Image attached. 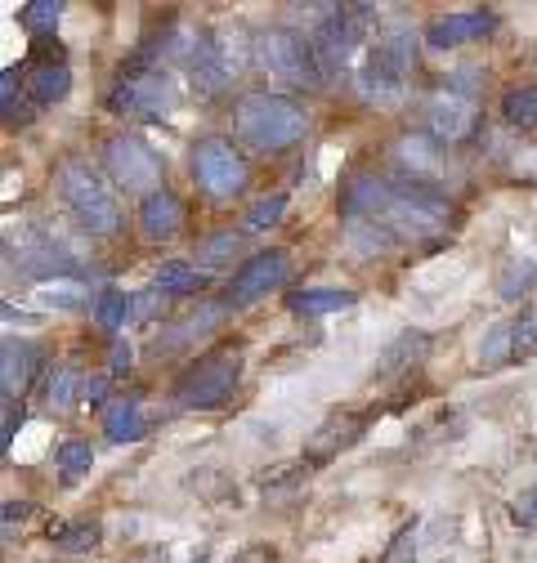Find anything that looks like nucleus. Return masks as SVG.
Returning a JSON list of instances; mask_svg holds the SVG:
<instances>
[{
	"label": "nucleus",
	"mask_w": 537,
	"mask_h": 563,
	"mask_svg": "<svg viewBox=\"0 0 537 563\" xmlns=\"http://www.w3.org/2000/svg\"><path fill=\"white\" fill-rule=\"evenodd\" d=\"M238 139L255 153H283L292 144H300L309 117L296 99L287 95H246L238 99Z\"/></svg>",
	"instance_id": "nucleus-1"
},
{
	"label": "nucleus",
	"mask_w": 537,
	"mask_h": 563,
	"mask_svg": "<svg viewBox=\"0 0 537 563\" xmlns=\"http://www.w3.org/2000/svg\"><path fill=\"white\" fill-rule=\"evenodd\" d=\"M417 54H421V41L413 32L403 27L385 32L376 45H368V58L359 67V90L376 103H394L417 73Z\"/></svg>",
	"instance_id": "nucleus-2"
},
{
	"label": "nucleus",
	"mask_w": 537,
	"mask_h": 563,
	"mask_svg": "<svg viewBox=\"0 0 537 563\" xmlns=\"http://www.w3.org/2000/svg\"><path fill=\"white\" fill-rule=\"evenodd\" d=\"M54 184H58L63 201L77 210V220H81L86 233H95V238H112V233H117V224H121V206H117V197L103 188V179L95 175L90 162H81V157L58 162Z\"/></svg>",
	"instance_id": "nucleus-3"
},
{
	"label": "nucleus",
	"mask_w": 537,
	"mask_h": 563,
	"mask_svg": "<svg viewBox=\"0 0 537 563\" xmlns=\"http://www.w3.org/2000/svg\"><path fill=\"white\" fill-rule=\"evenodd\" d=\"M242 380V349L238 344H220L211 354H201L175 385V402L184 411H216L233 398Z\"/></svg>",
	"instance_id": "nucleus-4"
},
{
	"label": "nucleus",
	"mask_w": 537,
	"mask_h": 563,
	"mask_svg": "<svg viewBox=\"0 0 537 563\" xmlns=\"http://www.w3.org/2000/svg\"><path fill=\"white\" fill-rule=\"evenodd\" d=\"M251 58L260 63V73H268L274 81L292 86V90H314L322 86V67H318V54H314V41L287 32V27H274V32H260L251 41Z\"/></svg>",
	"instance_id": "nucleus-5"
},
{
	"label": "nucleus",
	"mask_w": 537,
	"mask_h": 563,
	"mask_svg": "<svg viewBox=\"0 0 537 563\" xmlns=\"http://www.w3.org/2000/svg\"><path fill=\"white\" fill-rule=\"evenodd\" d=\"M108 108L117 117L134 121H171L179 108V86L166 67H149V73H121V81L108 95Z\"/></svg>",
	"instance_id": "nucleus-6"
},
{
	"label": "nucleus",
	"mask_w": 537,
	"mask_h": 563,
	"mask_svg": "<svg viewBox=\"0 0 537 563\" xmlns=\"http://www.w3.org/2000/svg\"><path fill=\"white\" fill-rule=\"evenodd\" d=\"M368 23H372V5H327L322 23L314 32V54H318V67H322V81L341 77L350 67Z\"/></svg>",
	"instance_id": "nucleus-7"
},
{
	"label": "nucleus",
	"mask_w": 537,
	"mask_h": 563,
	"mask_svg": "<svg viewBox=\"0 0 537 563\" xmlns=\"http://www.w3.org/2000/svg\"><path fill=\"white\" fill-rule=\"evenodd\" d=\"M103 162L112 170V179L125 188V192H162V157L134 134H112L103 144Z\"/></svg>",
	"instance_id": "nucleus-8"
},
{
	"label": "nucleus",
	"mask_w": 537,
	"mask_h": 563,
	"mask_svg": "<svg viewBox=\"0 0 537 563\" xmlns=\"http://www.w3.org/2000/svg\"><path fill=\"white\" fill-rule=\"evenodd\" d=\"M246 157L229 144V139H201L193 148V179L211 197H238L246 188Z\"/></svg>",
	"instance_id": "nucleus-9"
},
{
	"label": "nucleus",
	"mask_w": 537,
	"mask_h": 563,
	"mask_svg": "<svg viewBox=\"0 0 537 563\" xmlns=\"http://www.w3.org/2000/svg\"><path fill=\"white\" fill-rule=\"evenodd\" d=\"M287 273H292L287 251H260V255H251V260L233 273L229 300H233V305H251V300H260V296H268V291H278L283 282H287Z\"/></svg>",
	"instance_id": "nucleus-10"
},
{
	"label": "nucleus",
	"mask_w": 537,
	"mask_h": 563,
	"mask_svg": "<svg viewBox=\"0 0 537 563\" xmlns=\"http://www.w3.org/2000/svg\"><path fill=\"white\" fill-rule=\"evenodd\" d=\"M426 130L435 139H443V144H457V139H465L470 130H475V103H470L465 90H443L426 103Z\"/></svg>",
	"instance_id": "nucleus-11"
},
{
	"label": "nucleus",
	"mask_w": 537,
	"mask_h": 563,
	"mask_svg": "<svg viewBox=\"0 0 537 563\" xmlns=\"http://www.w3.org/2000/svg\"><path fill=\"white\" fill-rule=\"evenodd\" d=\"M363 430H368V416H363V411H331L322 426L314 430V439H309V461H314V465L331 461L336 452L354 448V443L363 439Z\"/></svg>",
	"instance_id": "nucleus-12"
},
{
	"label": "nucleus",
	"mask_w": 537,
	"mask_h": 563,
	"mask_svg": "<svg viewBox=\"0 0 537 563\" xmlns=\"http://www.w3.org/2000/svg\"><path fill=\"white\" fill-rule=\"evenodd\" d=\"M497 27V19L489 10H465V14H448V19H435L426 27V45L430 49H457V45H470Z\"/></svg>",
	"instance_id": "nucleus-13"
},
{
	"label": "nucleus",
	"mask_w": 537,
	"mask_h": 563,
	"mask_svg": "<svg viewBox=\"0 0 537 563\" xmlns=\"http://www.w3.org/2000/svg\"><path fill=\"white\" fill-rule=\"evenodd\" d=\"M184 73H188L197 99H216V95H224V86H229V77H233L229 67H224V58H220V49H216L211 36H201V41L193 45V54H188V63H184Z\"/></svg>",
	"instance_id": "nucleus-14"
},
{
	"label": "nucleus",
	"mask_w": 537,
	"mask_h": 563,
	"mask_svg": "<svg viewBox=\"0 0 537 563\" xmlns=\"http://www.w3.org/2000/svg\"><path fill=\"white\" fill-rule=\"evenodd\" d=\"M430 349H435V335H430V331H417V327L398 331V335L381 349V358H376V376H381V380H390V376L408 372V367H421V363L430 358Z\"/></svg>",
	"instance_id": "nucleus-15"
},
{
	"label": "nucleus",
	"mask_w": 537,
	"mask_h": 563,
	"mask_svg": "<svg viewBox=\"0 0 537 563\" xmlns=\"http://www.w3.org/2000/svg\"><path fill=\"white\" fill-rule=\"evenodd\" d=\"M23 73V90L32 99V108H50V103H63L67 90H73V73L58 63V58H36L28 67H19Z\"/></svg>",
	"instance_id": "nucleus-16"
},
{
	"label": "nucleus",
	"mask_w": 537,
	"mask_h": 563,
	"mask_svg": "<svg viewBox=\"0 0 537 563\" xmlns=\"http://www.w3.org/2000/svg\"><path fill=\"white\" fill-rule=\"evenodd\" d=\"M179 224H184V206H179L175 192L162 188V192L144 197V206H140V233L149 242H171L179 233Z\"/></svg>",
	"instance_id": "nucleus-17"
},
{
	"label": "nucleus",
	"mask_w": 537,
	"mask_h": 563,
	"mask_svg": "<svg viewBox=\"0 0 537 563\" xmlns=\"http://www.w3.org/2000/svg\"><path fill=\"white\" fill-rule=\"evenodd\" d=\"M36 363H41V349L32 340H14L6 335V372H0V385H6V398H23L32 376H36Z\"/></svg>",
	"instance_id": "nucleus-18"
},
{
	"label": "nucleus",
	"mask_w": 537,
	"mask_h": 563,
	"mask_svg": "<svg viewBox=\"0 0 537 563\" xmlns=\"http://www.w3.org/2000/svg\"><path fill=\"white\" fill-rule=\"evenodd\" d=\"M103 434L112 443H140L144 439V402L140 398H112L103 411Z\"/></svg>",
	"instance_id": "nucleus-19"
},
{
	"label": "nucleus",
	"mask_w": 537,
	"mask_h": 563,
	"mask_svg": "<svg viewBox=\"0 0 537 563\" xmlns=\"http://www.w3.org/2000/svg\"><path fill=\"white\" fill-rule=\"evenodd\" d=\"M359 296L354 291H341V287H314V291H296V296H287V309L296 313V318H322V313H341V309H350Z\"/></svg>",
	"instance_id": "nucleus-20"
},
{
	"label": "nucleus",
	"mask_w": 537,
	"mask_h": 563,
	"mask_svg": "<svg viewBox=\"0 0 537 563\" xmlns=\"http://www.w3.org/2000/svg\"><path fill=\"white\" fill-rule=\"evenodd\" d=\"M493 287H497V296H502V300H519V296L537 291V260H528V255L506 260Z\"/></svg>",
	"instance_id": "nucleus-21"
},
{
	"label": "nucleus",
	"mask_w": 537,
	"mask_h": 563,
	"mask_svg": "<svg viewBox=\"0 0 537 563\" xmlns=\"http://www.w3.org/2000/svg\"><path fill=\"white\" fill-rule=\"evenodd\" d=\"M201 287H207V277H201L193 264H184V260H171V264H162L153 273V291H162V296H193Z\"/></svg>",
	"instance_id": "nucleus-22"
},
{
	"label": "nucleus",
	"mask_w": 537,
	"mask_h": 563,
	"mask_svg": "<svg viewBox=\"0 0 537 563\" xmlns=\"http://www.w3.org/2000/svg\"><path fill=\"white\" fill-rule=\"evenodd\" d=\"M309 470H314V461H309V456H300V461H278V465H264V470L255 474V487L264 492V497H274V492L300 487V483L309 478Z\"/></svg>",
	"instance_id": "nucleus-23"
},
{
	"label": "nucleus",
	"mask_w": 537,
	"mask_h": 563,
	"mask_svg": "<svg viewBox=\"0 0 537 563\" xmlns=\"http://www.w3.org/2000/svg\"><path fill=\"white\" fill-rule=\"evenodd\" d=\"M99 523H50V541L58 545V550H67V554H86V550H95L99 545Z\"/></svg>",
	"instance_id": "nucleus-24"
},
{
	"label": "nucleus",
	"mask_w": 537,
	"mask_h": 563,
	"mask_svg": "<svg viewBox=\"0 0 537 563\" xmlns=\"http://www.w3.org/2000/svg\"><path fill=\"white\" fill-rule=\"evenodd\" d=\"M54 461H58V474H63L67 483H77L81 474H90V465H95V448H90L86 439H63L58 452H54Z\"/></svg>",
	"instance_id": "nucleus-25"
},
{
	"label": "nucleus",
	"mask_w": 537,
	"mask_h": 563,
	"mask_svg": "<svg viewBox=\"0 0 537 563\" xmlns=\"http://www.w3.org/2000/svg\"><path fill=\"white\" fill-rule=\"evenodd\" d=\"M502 117L519 130H537V86H515L502 99Z\"/></svg>",
	"instance_id": "nucleus-26"
},
{
	"label": "nucleus",
	"mask_w": 537,
	"mask_h": 563,
	"mask_svg": "<svg viewBox=\"0 0 537 563\" xmlns=\"http://www.w3.org/2000/svg\"><path fill=\"white\" fill-rule=\"evenodd\" d=\"M283 210H287V192H268L260 201L246 206V216H242V229L246 233H264V229H274L283 220Z\"/></svg>",
	"instance_id": "nucleus-27"
},
{
	"label": "nucleus",
	"mask_w": 537,
	"mask_h": 563,
	"mask_svg": "<svg viewBox=\"0 0 537 563\" xmlns=\"http://www.w3.org/2000/svg\"><path fill=\"white\" fill-rule=\"evenodd\" d=\"M537 358V309H524L511 322V363H528Z\"/></svg>",
	"instance_id": "nucleus-28"
},
{
	"label": "nucleus",
	"mask_w": 537,
	"mask_h": 563,
	"mask_svg": "<svg viewBox=\"0 0 537 563\" xmlns=\"http://www.w3.org/2000/svg\"><path fill=\"white\" fill-rule=\"evenodd\" d=\"M81 385H86V376L77 372V363H63V367H54V380H50V407H73L77 402V394H81Z\"/></svg>",
	"instance_id": "nucleus-29"
},
{
	"label": "nucleus",
	"mask_w": 537,
	"mask_h": 563,
	"mask_svg": "<svg viewBox=\"0 0 537 563\" xmlns=\"http://www.w3.org/2000/svg\"><path fill=\"white\" fill-rule=\"evenodd\" d=\"M36 300L50 305V309H77L86 300V287H81V282L54 277V282H41V287H36Z\"/></svg>",
	"instance_id": "nucleus-30"
},
{
	"label": "nucleus",
	"mask_w": 537,
	"mask_h": 563,
	"mask_svg": "<svg viewBox=\"0 0 537 563\" xmlns=\"http://www.w3.org/2000/svg\"><path fill=\"white\" fill-rule=\"evenodd\" d=\"M130 305H134V296H125V291H103V296L95 300V322H99L103 331H121L125 318H130Z\"/></svg>",
	"instance_id": "nucleus-31"
},
{
	"label": "nucleus",
	"mask_w": 537,
	"mask_h": 563,
	"mask_svg": "<svg viewBox=\"0 0 537 563\" xmlns=\"http://www.w3.org/2000/svg\"><path fill=\"white\" fill-rule=\"evenodd\" d=\"M63 10H67V5H58V0H32V5L19 10V23H23L32 36H41V32H54V27H58Z\"/></svg>",
	"instance_id": "nucleus-32"
},
{
	"label": "nucleus",
	"mask_w": 537,
	"mask_h": 563,
	"mask_svg": "<svg viewBox=\"0 0 537 563\" xmlns=\"http://www.w3.org/2000/svg\"><path fill=\"white\" fill-rule=\"evenodd\" d=\"M233 255H238V233H220V238H211V242L197 246V260H201V264H229Z\"/></svg>",
	"instance_id": "nucleus-33"
},
{
	"label": "nucleus",
	"mask_w": 537,
	"mask_h": 563,
	"mask_svg": "<svg viewBox=\"0 0 537 563\" xmlns=\"http://www.w3.org/2000/svg\"><path fill=\"white\" fill-rule=\"evenodd\" d=\"M480 363H484V367L511 363V322L493 327V335H489V344H484V354H480Z\"/></svg>",
	"instance_id": "nucleus-34"
},
{
	"label": "nucleus",
	"mask_w": 537,
	"mask_h": 563,
	"mask_svg": "<svg viewBox=\"0 0 537 563\" xmlns=\"http://www.w3.org/2000/svg\"><path fill=\"white\" fill-rule=\"evenodd\" d=\"M130 367H134L130 340L125 335H112V344H108V376H130Z\"/></svg>",
	"instance_id": "nucleus-35"
},
{
	"label": "nucleus",
	"mask_w": 537,
	"mask_h": 563,
	"mask_svg": "<svg viewBox=\"0 0 537 563\" xmlns=\"http://www.w3.org/2000/svg\"><path fill=\"white\" fill-rule=\"evenodd\" d=\"M413 537H417V523H403V528H398V537H394V541H390V550H385V563H413V559H417Z\"/></svg>",
	"instance_id": "nucleus-36"
},
{
	"label": "nucleus",
	"mask_w": 537,
	"mask_h": 563,
	"mask_svg": "<svg viewBox=\"0 0 537 563\" xmlns=\"http://www.w3.org/2000/svg\"><path fill=\"white\" fill-rule=\"evenodd\" d=\"M511 519H515L519 528H537V487L519 492V497L511 501Z\"/></svg>",
	"instance_id": "nucleus-37"
},
{
	"label": "nucleus",
	"mask_w": 537,
	"mask_h": 563,
	"mask_svg": "<svg viewBox=\"0 0 537 563\" xmlns=\"http://www.w3.org/2000/svg\"><path fill=\"white\" fill-rule=\"evenodd\" d=\"M19 426H23V407L19 402H6V430H0V434H6V439H0V448H6V452L14 448V430Z\"/></svg>",
	"instance_id": "nucleus-38"
},
{
	"label": "nucleus",
	"mask_w": 537,
	"mask_h": 563,
	"mask_svg": "<svg viewBox=\"0 0 537 563\" xmlns=\"http://www.w3.org/2000/svg\"><path fill=\"white\" fill-rule=\"evenodd\" d=\"M32 501H6V537H14V523H23V519H32Z\"/></svg>",
	"instance_id": "nucleus-39"
},
{
	"label": "nucleus",
	"mask_w": 537,
	"mask_h": 563,
	"mask_svg": "<svg viewBox=\"0 0 537 563\" xmlns=\"http://www.w3.org/2000/svg\"><path fill=\"white\" fill-rule=\"evenodd\" d=\"M233 563H278V554H274V545H246L233 554Z\"/></svg>",
	"instance_id": "nucleus-40"
},
{
	"label": "nucleus",
	"mask_w": 537,
	"mask_h": 563,
	"mask_svg": "<svg viewBox=\"0 0 537 563\" xmlns=\"http://www.w3.org/2000/svg\"><path fill=\"white\" fill-rule=\"evenodd\" d=\"M108 380H112V376H86V385H81V398H86V402H99V398L108 394Z\"/></svg>",
	"instance_id": "nucleus-41"
},
{
	"label": "nucleus",
	"mask_w": 537,
	"mask_h": 563,
	"mask_svg": "<svg viewBox=\"0 0 537 563\" xmlns=\"http://www.w3.org/2000/svg\"><path fill=\"white\" fill-rule=\"evenodd\" d=\"M144 563H171V559H166V554H149Z\"/></svg>",
	"instance_id": "nucleus-42"
}]
</instances>
